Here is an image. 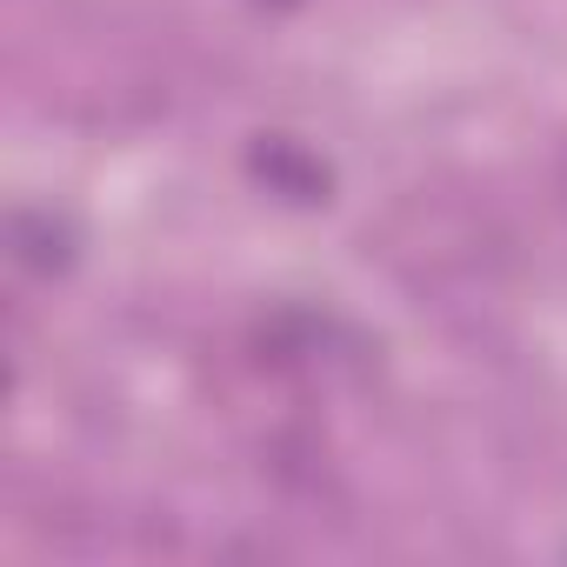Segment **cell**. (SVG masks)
<instances>
[{
  "instance_id": "obj_1",
  "label": "cell",
  "mask_w": 567,
  "mask_h": 567,
  "mask_svg": "<svg viewBox=\"0 0 567 567\" xmlns=\"http://www.w3.org/2000/svg\"><path fill=\"white\" fill-rule=\"evenodd\" d=\"M247 174H254L267 194L295 200V207H321L328 187H334V174H328L301 141H288V134H260V141L247 147Z\"/></svg>"
},
{
  "instance_id": "obj_2",
  "label": "cell",
  "mask_w": 567,
  "mask_h": 567,
  "mask_svg": "<svg viewBox=\"0 0 567 567\" xmlns=\"http://www.w3.org/2000/svg\"><path fill=\"white\" fill-rule=\"evenodd\" d=\"M8 247H14V260L28 274H68L74 267V227L54 220V214H41V207H21L8 220Z\"/></svg>"
},
{
  "instance_id": "obj_3",
  "label": "cell",
  "mask_w": 567,
  "mask_h": 567,
  "mask_svg": "<svg viewBox=\"0 0 567 567\" xmlns=\"http://www.w3.org/2000/svg\"><path fill=\"white\" fill-rule=\"evenodd\" d=\"M280 8H288V0H280Z\"/></svg>"
}]
</instances>
